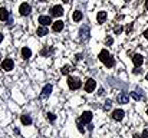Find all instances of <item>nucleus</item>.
<instances>
[{"instance_id":"obj_1","label":"nucleus","mask_w":148,"mask_h":138,"mask_svg":"<svg viewBox=\"0 0 148 138\" xmlns=\"http://www.w3.org/2000/svg\"><path fill=\"white\" fill-rule=\"evenodd\" d=\"M68 87L75 91V89H79V88L82 87V82H81L79 78H72V76H69V78H68Z\"/></svg>"},{"instance_id":"obj_2","label":"nucleus","mask_w":148,"mask_h":138,"mask_svg":"<svg viewBox=\"0 0 148 138\" xmlns=\"http://www.w3.org/2000/svg\"><path fill=\"white\" fill-rule=\"evenodd\" d=\"M1 69L3 71H6V72H9V71H12L13 68H14V62L10 59V58H7V59H4L3 62H1Z\"/></svg>"},{"instance_id":"obj_3","label":"nucleus","mask_w":148,"mask_h":138,"mask_svg":"<svg viewBox=\"0 0 148 138\" xmlns=\"http://www.w3.org/2000/svg\"><path fill=\"white\" fill-rule=\"evenodd\" d=\"M92 112L91 111H84L82 114H81V118H79V121L81 122H84V124H89L91 121H92Z\"/></svg>"},{"instance_id":"obj_4","label":"nucleus","mask_w":148,"mask_h":138,"mask_svg":"<svg viewBox=\"0 0 148 138\" xmlns=\"http://www.w3.org/2000/svg\"><path fill=\"white\" fill-rule=\"evenodd\" d=\"M62 14H63V7H62L60 4H58V6H53V7L50 9V16L60 17Z\"/></svg>"},{"instance_id":"obj_5","label":"nucleus","mask_w":148,"mask_h":138,"mask_svg":"<svg viewBox=\"0 0 148 138\" xmlns=\"http://www.w3.org/2000/svg\"><path fill=\"white\" fill-rule=\"evenodd\" d=\"M19 12H20L22 16H27V14H30L32 7H30V4H27V3H22L20 7H19Z\"/></svg>"},{"instance_id":"obj_6","label":"nucleus","mask_w":148,"mask_h":138,"mask_svg":"<svg viewBox=\"0 0 148 138\" xmlns=\"http://www.w3.org/2000/svg\"><path fill=\"white\" fill-rule=\"evenodd\" d=\"M95 87H97V82H95V79H92V78H89V79L85 82V91L86 92H94L95 91Z\"/></svg>"},{"instance_id":"obj_7","label":"nucleus","mask_w":148,"mask_h":138,"mask_svg":"<svg viewBox=\"0 0 148 138\" xmlns=\"http://www.w3.org/2000/svg\"><path fill=\"white\" fill-rule=\"evenodd\" d=\"M116 101H118V104H128L130 95H128L127 92H121V93L116 95Z\"/></svg>"},{"instance_id":"obj_8","label":"nucleus","mask_w":148,"mask_h":138,"mask_svg":"<svg viewBox=\"0 0 148 138\" xmlns=\"http://www.w3.org/2000/svg\"><path fill=\"white\" fill-rule=\"evenodd\" d=\"M79 33H81V39L82 41H88L89 39V26H82L81 27V30H79Z\"/></svg>"},{"instance_id":"obj_9","label":"nucleus","mask_w":148,"mask_h":138,"mask_svg":"<svg viewBox=\"0 0 148 138\" xmlns=\"http://www.w3.org/2000/svg\"><path fill=\"white\" fill-rule=\"evenodd\" d=\"M98 58H99V60H101L102 63H105V62H106V60L111 58V55H109V52H108L106 49H102V50L99 52V56H98Z\"/></svg>"},{"instance_id":"obj_10","label":"nucleus","mask_w":148,"mask_h":138,"mask_svg":"<svg viewBox=\"0 0 148 138\" xmlns=\"http://www.w3.org/2000/svg\"><path fill=\"white\" fill-rule=\"evenodd\" d=\"M38 22H39V23H40L42 26H49L50 23H53V22H52V17H50V16H39Z\"/></svg>"},{"instance_id":"obj_11","label":"nucleus","mask_w":148,"mask_h":138,"mask_svg":"<svg viewBox=\"0 0 148 138\" xmlns=\"http://www.w3.org/2000/svg\"><path fill=\"white\" fill-rule=\"evenodd\" d=\"M132 62H134V65H135V66H141V65H143V62H144V56H143V55H140V53H135V55L132 56Z\"/></svg>"},{"instance_id":"obj_12","label":"nucleus","mask_w":148,"mask_h":138,"mask_svg":"<svg viewBox=\"0 0 148 138\" xmlns=\"http://www.w3.org/2000/svg\"><path fill=\"white\" fill-rule=\"evenodd\" d=\"M124 115H125V112H124L122 109H115V111L112 112V118H114L115 121H122Z\"/></svg>"},{"instance_id":"obj_13","label":"nucleus","mask_w":148,"mask_h":138,"mask_svg":"<svg viewBox=\"0 0 148 138\" xmlns=\"http://www.w3.org/2000/svg\"><path fill=\"white\" fill-rule=\"evenodd\" d=\"M10 19V13L4 9V7H1L0 9V22H6V20H9Z\"/></svg>"},{"instance_id":"obj_14","label":"nucleus","mask_w":148,"mask_h":138,"mask_svg":"<svg viewBox=\"0 0 148 138\" xmlns=\"http://www.w3.org/2000/svg\"><path fill=\"white\" fill-rule=\"evenodd\" d=\"M52 25H53V30H55V32H60V30H63V27H65V23H63L62 20H56V22H53Z\"/></svg>"},{"instance_id":"obj_15","label":"nucleus","mask_w":148,"mask_h":138,"mask_svg":"<svg viewBox=\"0 0 148 138\" xmlns=\"http://www.w3.org/2000/svg\"><path fill=\"white\" fill-rule=\"evenodd\" d=\"M52 89H53V88H52V85H49V84H48V85H45V88L42 89V95H40V96H42V98H48L50 93H52Z\"/></svg>"},{"instance_id":"obj_16","label":"nucleus","mask_w":148,"mask_h":138,"mask_svg":"<svg viewBox=\"0 0 148 138\" xmlns=\"http://www.w3.org/2000/svg\"><path fill=\"white\" fill-rule=\"evenodd\" d=\"M20 121H22L23 125H30V124H32V118H30V115H27V114H23V115L20 117Z\"/></svg>"},{"instance_id":"obj_17","label":"nucleus","mask_w":148,"mask_h":138,"mask_svg":"<svg viewBox=\"0 0 148 138\" xmlns=\"http://www.w3.org/2000/svg\"><path fill=\"white\" fill-rule=\"evenodd\" d=\"M131 98H134L135 101H141V99H144V93L140 91H134L131 92Z\"/></svg>"},{"instance_id":"obj_18","label":"nucleus","mask_w":148,"mask_h":138,"mask_svg":"<svg viewBox=\"0 0 148 138\" xmlns=\"http://www.w3.org/2000/svg\"><path fill=\"white\" fill-rule=\"evenodd\" d=\"M97 20H98V23H103V22L106 20V12H103V10H101V12H98Z\"/></svg>"},{"instance_id":"obj_19","label":"nucleus","mask_w":148,"mask_h":138,"mask_svg":"<svg viewBox=\"0 0 148 138\" xmlns=\"http://www.w3.org/2000/svg\"><path fill=\"white\" fill-rule=\"evenodd\" d=\"M30 56H32V50L29 47H23L22 49V58L23 59H29Z\"/></svg>"},{"instance_id":"obj_20","label":"nucleus","mask_w":148,"mask_h":138,"mask_svg":"<svg viewBox=\"0 0 148 138\" xmlns=\"http://www.w3.org/2000/svg\"><path fill=\"white\" fill-rule=\"evenodd\" d=\"M82 12L81 10H76V12H73V16H72V19H73V22H81L82 20Z\"/></svg>"},{"instance_id":"obj_21","label":"nucleus","mask_w":148,"mask_h":138,"mask_svg":"<svg viewBox=\"0 0 148 138\" xmlns=\"http://www.w3.org/2000/svg\"><path fill=\"white\" fill-rule=\"evenodd\" d=\"M38 35H39V36H46V35H49L48 27H46V26H40V27H38Z\"/></svg>"},{"instance_id":"obj_22","label":"nucleus","mask_w":148,"mask_h":138,"mask_svg":"<svg viewBox=\"0 0 148 138\" xmlns=\"http://www.w3.org/2000/svg\"><path fill=\"white\" fill-rule=\"evenodd\" d=\"M71 71H73V68H72L71 65H65V66L62 68V71H60V72H62L63 75H68V73H69Z\"/></svg>"},{"instance_id":"obj_23","label":"nucleus","mask_w":148,"mask_h":138,"mask_svg":"<svg viewBox=\"0 0 148 138\" xmlns=\"http://www.w3.org/2000/svg\"><path fill=\"white\" fill-rule=\"evenodd\" d=\"M103 65H105L106 68H112V66L115 65V59H114V58L111 56V58H109V59H108V60H106V62L103 63Z\"/></svg>"},{"instance_id":"obj_24","label":"nucleus","mask_w":148,"mask_h":138,"mask_svg":"<svg viewBox=\"0 0 148 138\" xmlns=\"http://www.w3.org/2000/svg\"><path fill=\"white\" fill-rule=\"evenodd\" d=\"M111 106H112V101L111 99H106L105 101V105H103V109L108 111V109H111Z\"/></svg>"},{"instance_id":"obj_25","label":"nucleus","mask_w":148,"mask_h":138,"mask_svg":"<svg viewBox=\"0 0 148 138\" xmlns=\"http://www.w3.org/2000/svg\"><path fill=\"white\" fill-rule=\"evenodd\" d=\"M121 32H122V26H121V25H118V26L114 27V33H115V35H119Z\"/></svg>"},{"instance_id":"obj_26","label":"nucleus","mask_w":148,"mask_h":138,"mask_svg":"<svg viewBox=\"0 0 148 138\" xmlns=\"http://www.w3.org/2000/svg\"><path fill=\"white\" fill-rule=\"evenodd\" d=\"M48 53H52V49H49V47H45V49L40 52V55H42V56H46Z\"/></svg>"},{"instance_id":"obj_27","label":"nucleus","mask_w":148,"mask_h":138,"mask_svg":"<svg viewBox=\"0 0 148 138\" xmlns=\"http://www.w3.org/2000/svg\"><path fill=\"white\" fill-rule=\"evenodd\" d=\"M46 115H48V119H49V121H52V122L56 119V115H55V114H52V112H48Z\"/></svg>"},{"instance_id":"obj_28","label":"nucleus","mask_w":148,"mask_h":138,"mask_svg":"<svg viewBox=\"0 0 148 138\" xmlns=\"http://www.w3.org/2000/svg\"><path fill=\"white\" fill-rule=\"evenodd\" d=\"M105 43H106L108 46H111L112 43H114V39H112V38L109 36V38H106V39H105Z\"/></svg>"},{"instance_id":"obj_29","label":"nucleus","mask_w":148,"mask_h":138,"mask_svg":"<svg viewBox=\"0 0 148 138\" xmlns=\"http://www.w3.org/2000/svg\"><path fill=\"white\" fill-rule=\"evenodd\" d=\"M78 130H79L81 133H85V130H84V127H82V122H81V121L78 122Z\"/></svg>"},{"instance_id":"obj_30","label":"nucleus","mask_w":148,"mask_h":138,"mask_svg":"<svg viewBox=\"0 0 148 138\" xmlns=\"http://www.w3.org/2000/svg\"><path fill=\"white\" fill-rule=\"evenodd\" d=\"M141 71H143V69H140V66H135V69H134V73H135V75H138Z\"/></svg>"},{"instance_id":"obj_31","label":"nucleus","mask_w":148,"mask_h":138,"mask_svg":"<svg viewBox=\"0 0 148 138\" xmlns=\"http://www.w3.org/2000/svg\"><path fill=\"white\" fill-rule=\"evenodd\" d=\"M131 30H132V25H128V26H127V32L130 33Z\"/></svg>"},{"instance_id":"obj_32","label":"nucleus","mask_w":148,"mask_h":138,"mask_svg":"<svg viewBox=\"0 0 148 138\" xmlns=\"http://www.w3.org/2000/svg\"><path fill=\"white\" fill-rule=\"evenodd\" d=\"M144 38H145V39H148V29H147V30H144Z\"/></svg>"},{"instance_id":"obj_33","label":"nucleus","mask_w":148,"mask_h":138,"mask_svg":"<svg viewBox=\"0 0 148 138\" xmlns=\"http://www.w3.org/2000/svg\"><path fill=\"white\" fill-rule=\"evenodd\" d=\"M98 95H103V89H102V88L98 91Z\"/></svg>"},{"instance_id":"obj_34","label":"nucleus","mask_w":148,"mask_h":138,"mask_svg":"<svg viewBox=\"0 0 148 138\" xmlns=\"http://www.w3.org/2000/svg\"><path fill=\"white\" fill-rule=\"evenodd\" d=\"M143 135H145V137H148V131H144V133H143Z\"/></svg>"},{"instance_id":"obj_35","label":"nucleus","mask_w":148,"mask_h":138,"mask_svg":"<svg viewBox=\"0 0 148 138\" xmlns=\"http://www.w3.org/2000/svg\"><path fill=\"white\" fill-rule=\"evenodd\" d=\"M0 42H3V33H0Z\"/></svg>"},{"instance_id":"obj_36","label":"nucleus","mask_w":148,"mask_h":138,"mask_svg":"<svg viewBox=\"0 0 148 138\" xmlns=\"http://www.w3.org/2000/svg\"><path fill=\"white\" fill-rule=\"evenodd\" d=\"M145 7H147V10H148V0H145Z\"/></svg>"},{"instance_id":"obj_37","label":"nucleus","mask_w":148,"mask_h":138,"mask_svg":"<svg viewBox=\"0 0 148 138\" xmlns=\"http://www.w3.org/2000/svg\"><path fill=\"white\" fill-rule=\"evenodd\" d=\"M62 1H63V3H68V1H69V0H62Z\"/></svg>"},{"instance_id":"obj_38","label":"nucleus","mask_w":148,"mask_h":138,"mask_svg":"<svg viewBox=\"0 0 148 138\" xmlns=\"http://www.w3.org/2000/svg\"><path fill=\"white\" fill-rule=\"evenodd\" d=\"M145 79H147V81H148V73H147V75H145Z\"/></svg>"},{"instance_id":"obj_39","label":"nucleus","mask_w":148,"mask_h":138,"mask_svg":"<svg viewBox=\"0 0 148 138\" xmlns=\"http://www.w3.org/2000/svg\"><path fill=\"white\" fill-rule=\"evenodd\" d=\"M125 1H131V0H125Z\"/></svg>"},{"instance_id":"obj_40","label":"nucleus","mask_w":148,"mask_h":138,"mask_svg":"<svg viewBox=\"0 0 148 138\" xmlns=\"http://www.w3.org/2000/svg\"><path fill=\"white\" fill-rule=\"evenodd\" d=\"M147 115H148V109H147Z\"/></svg>"},{"instance_id":"obj_41","label":"nucleus","mask_w":148,"mask_h":138,"mask_svg":"<svg viewBox=\"0 0 148 138\" xmlns=\"http://www.w3.org/2000/svg\"><path fill=\"white\" fill-rule=\"evenodd\" d=\"M0 56H1V55H0Z\"/></svg>"}]
</instances>
